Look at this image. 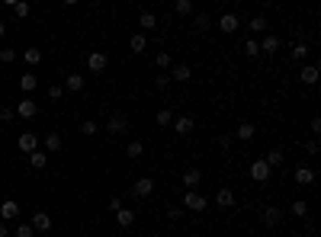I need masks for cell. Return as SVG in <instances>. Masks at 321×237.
Masks as SVG:
<instances>
[{"mask_svg":"<svg viewBox=\"0 0 321 237\" xmlns=\"http://www.w3.org/2000/svg\"><path fill=\"white\" fill-rule=\"evenodd\" d=\"M193 77V68H186V64H174L170 68V80H177V84H186Z\"/></svg>","mask_w":321,"mask_h":237,"instance_id":"9","label":"cell"},{"mask_svg":"<svg viewBox=\"0 0 321 237\" xmlns=\"http://www.w3.org/2000/svg\"><path fill=\"white\" fill-rule=\"evenodd\" d=\"M80 131H84V135H97V131H100L97 119H84V122H80Z\"/></svg>","mask_w":321,"mask_h":237,"instance_id":"33","label":"cell"},{"mask_svg":"<svg viewBox=\"0 0 321 237\" xmlns=\"http://www.w3.org/2000/svg\"><path fill=\"white\" fill-rule=\"evenodd\" d=\"M16 215H20V202L7 199V202H3V205H0V218H3V221H13Z\"/></svg>","mask_w":321,"mask_h":237,"instance_id":"15","label":"cell"},{"mask_svg":"<svg viewBox=\"0 0 321 237\" xmlns=\"http://www.w3.org/2000/svg\"><path fill=\"white\" fill-rule=\"evenodd\" d=\"M257 45H260V52H263V55H276V48H280V38H276V36H263Z\"/></svg>","mask_w":321,"mask_h":237,"instance_id":"18","label":"cell"},{"mask_svg":"<svg viewBox=\"0 0 321 237\" xmlns=\"http://www.w3.org/2000/svg\"><path fill=\"white\" fill-rule=\"evenodd\" d=\"M109 208H113V212H119V208H122V199H119V196H113V199H109Z\"/></svg>","mask_w":321,"mask_h":237,"instance_id":"46","label":"cell"},{"mask_svg":"<svg viewBox=\"0 0 321 237\" xmlns=\"http://www.w3.org/2000/svg\"><path fill=\"white\" fill-rule=\"evenodd\" d=\"M183 183H186V189H196V186L202 183V173H199V170H186V173H183Z\"/></svg>","mask_w":321,"mask_h":237,"instance_id":"22","label":"cell"},{"mask_svg":"<svg viewBox=\"0 0 321 237\" xmlns=\"http://www.w3.org/2000/svg\"><path fill=\"white\" fill-rule=\"evenodd\" d=\"M36 84H39L36 74H23V77H20V90H23V93H32V90H36Z\"/></svg>","mask_w":321,"mask_h":237,"instance_id":"26","label":"cell"},{"mask_svg":"<svg viewBox=\"0 0 321 237\" xmlns=\"http://www.w3.org/2000/svg\"><path fill=\"white\" fill-rule=\"evenodd\" d=\"M55 151H61V138H58V135H48L45 138V154H55Z\"/></svg>","mask_w":321,"mask_h":237,"instance_id":"31","label":"cell"},{"mask_svg":"<svg viewBox=\"0 0 321 237\" xmlns=\"http://www.w3.org/2000/svg\"><path fill=\"white\" fill-rule=\"evenodd\" d=\"M292 180H296L299 186H312L315 183V170L312 167H299L296 173H292Z\"/></svg>","mask_w":321,"mask_h":237,"instance_id":"12","label":"cell"},{"mask_svg":"<svg viewBox=\"0 0 321 237\" xmlns=\"http://www.w3.org/2000/svg\"><path fill=\"white\" fill-rule=\"evenodd\" d=\"M106 64H109L106 52H90V55H87V68H90L93 74H103V71H106Z\"/></svg>","mask_w":321,"mask_h":237,"instance_id":"2","label":"cell"},{"mask_svg":"<svg viewBox=\"0 0 321 237\" xmlns=\"http://www.w3.org/2000/svg\"><path fill=\"white\" fill-rule=\"evenodd\" d=\"M36 112H39V106L32 100H20V106H16V115H20V119H36Z\"/></svg>","mask_w":321,"mask_h":237,"instance_id":"13","label":"cell"},{"mask_svg":"<svg viewBox=\"0 0 321 237\" xmlns=\"http://www.w3.org/2000/svg\"><path fill=\"white\" fill-rule=\"evenodd\" d=\"M7 234H10V228H7L3 221H0V237H7Z\"/></svg>","mask_w":321,"mask_h":237,"instance_id":"48","label":"cell"},{"mask_svg":"<svg viewBox=\"0 0 321 237\" xmlns=\"http://www.w3.org/2000/svg\"><path fill=\"white\" fill-rule=\"evenodd\" d=\"M64 90H68V93L84 90V77H80V74H68V77H64Z\"/></svg>","mask_w":321,"mask_h":237,"instance_id":"19","label":"cell"},{"mask_svg":"<svg viewBox=\"0 0 321 237\" xmlns=\"http://www.w3.org/2000/svg\"><path fill=\"white\" fill-rule=\"evenodd\" d=\"M305 55H308V45H305V42H296V45H292V58H296V61H302Z\"/></svg>","mask_w":321,"mask_h":237,"instance_id":"36","label":"cell"},{"mask_svg":"<svg viewBox=\"0 0 321 237\" xmlns=\"http://www.w3.org/2000/svg\"><path fill=\"white\" fill-rule=\"evenodd\" d=\"M263 161H267V167H270V170H276L280 164H283V151H270Z\"/></svg>","mask_w":321,"mask_h":237,"instance_id":"30","label":"cell"},{"mask_svg":"<svg viewBox=\"0 0 321 237\" xmlns=\"http://www.w3.org/2000/svg\"><path fill=\"white\" fill-rule=\"evenodd\" d=\"M219 29H222L225 36L238 32V29H241V16H235V13H225V16H219Z\"/></svg>","mask_w":321,"mask_h":237,"instance_id":"4","label":"cell"},{"mask_svg":"<svg viewBox=\"0 0 321 237\" xmlns=\"http://www.w3.org/2000/svg\"><path fill=\"white\" fill-rule=\"evenodd\" d=\"M167 215L177 221V218H183V208H174V205H170V208H167Z\"/></svg>","mask_w":321,"mask_h":237,"instance_id":"45","label":"cell"},{"mask_svg":"<svg viewBox=\"0 0 321 237\" xmlns=\"http://www.w3.org/2000/svg\"><path fill=\"white\" fill-rule=\"evenodd\" d=\"M36 231H32V224H16V237H32Z\"/></svg>","mask_w":321,"mask_h":237,"instance_id":"42","label":"cell"},{"mask_svg":"<svg viewBox=\"0 0 321 237\" xmlns=\"http://www.w3.org/2000/svg\"><path fill=\"white\" fill-rule=\"evenodd\" d=\"M312 131H315V135L321 131V119H318V115H312Z\"/></svg>","mask_w":321,"mask_h":237,"instance_id":"47","label":"cell"},{"mask_svg":"<svg viewBox=\"0 0 321 237\" xmlns=\"http://www.w3.org/2000/svg\"><path fill=\"white\" fill-rule=\"evenodd\" d=\"M125 154H129L132 161L141 157V154H145V141H129V145H125Z\"/></svg>","mask_w":321,"mask_h":237,"instance_id":"23","label":"cell"},{"mask_svg":"<svg viewBox=\"0 0 321 237\" xmlns=\"http://www.w3.org/2000/svg\"><path fill=\"white\" fill-rule=\"evenodd\" d=\"M292 215H296V218H305V215H308V202L296 199V202H292Z\"/></svg>","mask_w":321,"mask_h":237,"instance_id":"32","label":"cell"},{"mask_svg":"<svg viewBox=\"0 0 321 237\" xmlns=\"http://www.w3.org/2000/svg\"><path fill=\"white\" fill-rule=\"evenodd\" d=\"M280 221H283V212H280L276 205H267V208H263V224H267V228H276Z\"/></svg>","mask_w":321,"mask_h":237,"instance_id":"11","label":"cell"},{"mask_svg":"<svg viewBox=\"0 0 321 237\" xmlns=\"http://www.w3.org/2000/svg\"><path fill=\"white\" fill-rule=\"evenodd\" d=\"M39 147V138L32 135V131H23V135H20V151L23 154H32Z\"/></svg>","mask_w":321,"mask_h":237,"instance_id":"14","label":"cell"},{"mask_svg":"<svg viewBox=\"0 0 321 237\" xmlns=\"http://www.w3.org/2000/svg\"><path fill=\"white\" fill-rule=\"evenodd\" d=\"M116 221L122 224V228H132V224H135V212H132V208H119V212H116Z\"/></svg>","mask_w":321,"mask_h":237,"instance_id":"20","label":"cell"},{"mask_svg":"<svg viewBox=\"0 0 321 237\" xmlns=\"http://www.w3.org/2000/svg\"><path fill=\"white\" fill-rule=\"evenodd\" d=\"M3 3H7V7H16V3H20V0H3Z\"/></svg>","mask_w":321,"mask_h":237,"instance_id":"49","label":"cell"},{"mask_svg":"<svg viewBox=\"0 0 321 237\" xmlns=\"http://www.w3.org/2000/svg\"><path fill=\"white\" fill-rule=\"evenodd\" d=\"M29 164H32V167H36V170H42V167H45V164H48L45 151H39V147H36V151L29 154Z\"/></svg>","mask_w":321,"mask_h":237,"instance_id":"24","label":"cell"},{"mask_svg":"<svg viewBox=\"0 0 321 237\" xmlns=\"http://www.w3.org/2000/svg\"><path fill=\"white\" fill-rule=\"evenodd\" d=\"M29 224H32V231H36V234H48V231H52V218H48L45 212H36Z\"/></svg>","mask_w":321,"mask_h":237,"instance_id":"6","label":"cell"},{"mask_svg":"<svg viewBox=\"0 0 321 237\" xmlns=\"http://www.w3.org/2000/svg\"><path fill=\"white\" fill-rule=\"evenodd\" d=\"M251 32H267V16H254V19H251Z\"/></svg>","mask_w":321,"mask_h":237,"instance_id":"35","label":"cell"},{"mask_svg":"<svg viewBox=\"0 0 321 237\" xmlns=\"http://www.w3.org/2000/svg\"><path fill=\"white\" fill-rule=\"evenodd\" d=\"M74 3H77V0H64V7H74Z\"/></svg>","mask_w":321,"mask_h":237,"instance_id":"50","label":"cell"},{"mask_svg":"<svg viewBox=\"0 0 321 237\" xmlns=\"http://www.w3.org/2000/svg\"><path fill=\"white\" fill-rule=\"evenodd\" d=\"M244 55H247V58H257V55H260V45L254 42V38H247V42H244Z\"/></svg>","mask_w":321,"mask_h":237,"instance_id":"37","label":"cell"},{"mask_svg":"<svg viewBox=\"0 0 321 237\" xmlns=\"http://www.w3.org/2000/svg\"><path fill=\"white\" fill-rule=\"evenodd\" d=\"M138 26H141V32L154 29V26H158V16H154V13H148V10H145V13L138 16Z\"/></svg>","mask_w":321,"mask_h":237,"instance_id":"21","label":"cell"},{"mask_svg":"<svg viewBox=\"0 0 321 237\" xmlns=\"http://www.w3.org/2000/svg\"><path fill=\"white\" fill-rule=\"evenodd\" d=\"M270 173H273V170L267 167V161H263V157L251 164V180H254V183H267V180H270Z\"/></svg>","mask_w":321,"mask_h":237,"instance_id":"3","label":"cell"},{"mask_svg":"<svg viewBox=\"0 0 321 237\" xmlns=\"http://www.w3.org/2000/svg\"><path fill=\"white\" fill-rule=\"evenodd\" d=\"M106 128L113 131V135H122V131H129V119H125V115H109Z\"/></svg>","mask_w":321,"mask_h":237,"instance_id":"7","label":"cell"},{"mask_svg":"<svg viewBox=\"0 0 321 237\" xmlns=\"http://www.w3.org/2000/svg\"><path fill=\"white\" fill-rule=\"evenodd\" d=\"M154 64H158V68H170V64H174V58H170L167 52H158V55H154Z\"/></svg>","mask_w":321,"mask_h":237,"instance_id":"34","label":"cell"},{"mask_svg":"<svg viewBox=\"0 0 321 237\" xmlns=\"http://www.w3.org/2000/svg\"><path fill=\"white\" fill-rule=\"evenodd\" d=\"M3 32H7V26H3V23H0V38H3Z\"/></svg>","mask_w":321,"mask_h":237,"instance_id":"51","label":"cell"},{"mask_svg":"<svg viewBox=\"0 0 321 237\" xmlns=\"http://www.w3.org/2000/svg\"><path fill=\"white\" fill-rule=\"evenodd\" d=\"M13 13L20 16V19H23V16H29V0H20V3L13 7Z\"/></svg>","mask_w":321,"mask_h":237,"instance_id":"39","label":"cell"},{"mask_svg":"<svg viewBox=\"0 0 321 237\" xmlns=\"http://www.w3.org/2000/svg\"><path fill=\"white\" fill-rule=\"evenodd\" d=\"M64 96V87H48V100H61Z\"/></svg>","mask_w":321,"mask_h":237,"instance_id":"43","label":"cell"},{"mask_svg":"<svg viewBox=\"0 0 321 237\" xmlns=\"http://www.w3.org/2000/svg\"><path fill=\"white\" fill-rule=\"evenodd\" d=\"M215 205H219V208H231V205H235V192H231V189H219V192H215Z\"/></svg>","mask_w":321,"mask_h":237,"instance_id":"16","label":"cell"},{"mask_svg":"<svg viewBox=\"0 0 321 237\" xmlns=\"http://www.w3.org/2000/svg\"><path fill=\"white\" fill-rule=\"evenodd\" d=\"M129 48H132L135 55H141V52L148 48V36H145V32H135V36L129 38Z\"/></svg>","mask_w":321,"mask_h":237,"instance_id":"17","label":"cell"},{"mask_svg":"<svg viewBox=\"0 0 321 237\" xmlns=\"http://www.w3.org/2000/svg\"><path fill=\"white\" fill-rule=\"evenodd\" d=\"M254 131H257V128H254L251 122H241V125H238V138H241V141H251Z\"/></svg>","mask_w":321,"mask_h":237,"instance_id":"28","label":"cell"},{"mask_svg":"<svg viewBox=\"0 0 321 237\" xmlns=\"http://www.w3.org/2000/svg\"><path fill=\"white\" fill-rule=\"evenodd\" d=\"M170 125H174V131H177V135H190V131L196 128V122H193L190 115H180V119H174Z\"/></svg>","mask_w":321,"mask_h":237,"instance_id":"10","label":"cell"},{"mask_svg":"<svg viewBox=\"0 0 321 237\" xmlns=\"http://www.w3.org/2000/svg\"><path fill=\"white\" fill-rule=\"evenodd\" d=\"M193 23H196V29H209V26H212V19H209L206 13H199V16H193Z\"/></svg>","mask_w":321,"mask_h":237,"instance_id":"38","label":"cell"},{"mask_svg":"<svg viewBox=\"0 0 321 237\" xmlns=\"http://www.w3.org/2000/svg\"><path fill=\"white\" fill-rule=\"evenodd\" d=\"M174 13H180V16H193V0H174Z\"/></svg>","mask_w":321,"mask_h":237,"instance_id":"25","label":"cell"},{"mask_svg":"<svg viewBox=\"0 0 321 237\" xmlns=\"http://www.w3.org/2000/svg\"><path fill=\"white\" fill-rule=\"evenodd\" d=\"M16 61V52L13 48H3V52H0V64H13Z\"/></svg>","mask_w":321,"mask_h":237,"instance_id":"41","label":"cell"},{"mask_svg":"<svg viewBox=\"0 0 321 237\" xmlns=\"http://www.w3.org/2000/svg\"><path fill=\"white\" fill-rule=\"evenodd\" d=\"M183 208H190V212H206L209 199H206V196H199L196 189H186L183 192Z\"/></svg>","mask_w":321,"mask_h":237,"instance_id":"1","label":"cell"},{"mask_svg":"<svg viewBox=\"0 0 321 237\" xmlns=\"http://www.w3.org/2000/svg\"><path fill=\"white\" fill-rule=\"evenodd\" d=\"M299 80H302L305 87H315V84H318V64H308V68H302V71H299Z\"/></svg>","mask_w":321,"mask_h":237,"instance_id":"8","label":"cell"},{"mask_svg":"<svg viewBox=\"0 0 321 237\" xmlns=\"http://www.w3.org/2000/svg\"><path fill=\"white\" fill-rule=\"evenodd\" d=\"M154 122H158V125H160V128H167V125H170V122H174V112H170V109H160V112H158V115H154Z\"/></svg>","mask_w":321,"mask_h":237,"instance_id":"29","label":"cell"},{"mask_svg":"<svg viewBox=\"0 0 321 237\" xmlns=\"http://www.w3.org/2000/svg\"><path fill=\"white\" fill-rule=\"evenodd\" d=\"M13 109H0V122H13Z\"/></svg>","mask_w":321,"mask_h":237,"instance_id":"44","label":"cell"},{"mask_svg":"<svg viewBox=\"0 0 321 237\" xmlns=\"http://www.w3.org/2000/svg\"><path fill=\"white\" fill-rule=\"evenodd\" d=\"M23 61H26V64H32V68H36V64L42 61V52H39V48H26V52H23Z\"/></svg>","mask_w":321,"mask_h":237,"instance_id":"27","label":"cell"},{"mask_svg":"<svg viewBox=\"0 0 321 237\" xmlns=\"http://www.w3.org/2000/svg\"><path fill=\"white\" fill-rule=\"evenodd\" d=\"M154 87H160V90H167V87H170V74H167V71L154 77Z\"/></svg>","mask_w":321,"mask_h":237,"instance_id":"40","label":"cell"},{"mask_svg":"<svg viewBox=\"0 0 321 237\" xmlns=\"http://www.w3.org/2000/svg\"><path fill=\"white\" fill-rule=\"evenodd\" d=\"M132 192H135L138 199H148L154 192V180L151 176H141V180H135V186H132Z\"/></svg>","mask_w":321,"mask_h":237,"instance_id":"5","label":"cell"}]
</instances>
